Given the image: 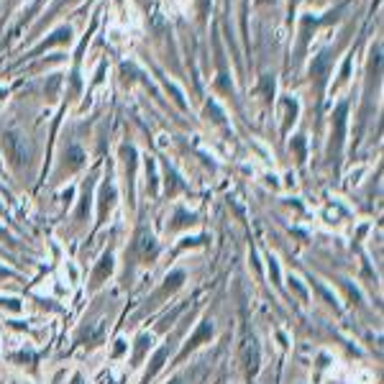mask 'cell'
I'll list each match as a JSON object with an SVG mask.
<instances>
[{
    "label": "cell",
    "instance_id": "1",
    "mask_svg": "<svg viewBox=\"0 0 384 384\" xmlns=\"http://www.w3.org/2000/svg\"><path fill=\"white\" fill-rule=\"evenodd\" d=\"M3 149L8 154V159L16 164V167H23L28 162V151H26V143L21 141L18 133H6L3 136Z\"/></svg>",
    "mask_w": 384,
    "mask_h": 384
},
{
    "label": "cell",
    "instance_id": "2",
    "mask_svg": "<svg viewBox=\"0 0 384 384\" xmlns=\"http://www.w3.org/2000/svg\"><path fill=\"white\" fill-rule=\"evenodd\" d=\"M210 338H213V323H210V320H203V323L198 325L195 335H192V338H189V341L184 343L182 354L177 356V364H179V361H184V359H187V356H189L192 351L198 349V346H203V343H205V341H210Z\"/></svg>",
    "mask_w": 384,
    "mask_h": 384
},
{
    "label": "cell",
    "instance_id": "3",
    "mask_svg": "<svg viewBox=\"0 0 384 384\" xmlns=\"http://www.w3.org/2000/svg\"><path fill=\"white\" fill-rule=\"evenodd\" d=\"M110 274H113V254H103V259L98 261V269L92 272V287H100Z\"/></svg>",
    "mask_w": 384,
    "mask_h": 384
},
{
    "label": "cell",
    "instance_id": "4",
    "mask_svg": "<svg viewBox=\"0 0 384 384\" xmlns=\"http://www.w3.org/2000/svg\"><path fill=\"white\" fill-rule=\"evenodd\" d=\"M113 205H115V187H113V182H105L100 187V223L108 218Z\"/></svg>",
    "mask_w": 384,
    "mask_h": 384
},
{
    "label": "cell",
    "instance_id": "5",
    "mask_svg": "<svg viewBox=\"0 0 384 384\" xmlns=\"http://www.w3.org/2000/svg\"><path fill=\"white\" fill-rule=\"evenodd\" d=\"M136 249H138L141 259H154V256L159 254V246H157V241H154V236H149V233H141V236H138V241H136Z\"/></svg>",
    "mask_w": 384,
    "mask_h": 384
},
{
    "label": "cell",
    "instance_id": "6",
    "mask_svg": "<svg viewBox=\"0 0 384 384\" xmlns=\"http://www.w3.org/2000/svg\"><path fill=\"white\" fill-rule=\"evenodd\" d=\"M69 36H72V31L67 28V26H62V28H57L49 38H46V41L41 44V46H36L33 49V54H41L44 49H49V46H54V44H64V41H69Z\"/></svg>",
    "mask_w": 384,
    "mask_h": 384
},
{
    "label": "cell",
    "instance_id": "7",
    "mask_svg": "<svg viewBox=\"0 0 384 384\" xmlns=\"http://www.w3.org/2000/svg\"><path fill=\"white\" fill-rule=\"evenodd\" d=\"M167 356H169V349H167V346H164V349H159L157 354H154V359L149 361L151 366H149V369H146V374H143V384H149V379H151V376H157V371L164 366Z\"/></svg>",
    "mask_w": 384,
    "mask_h": 384
},
{
    "label": "cell",
    "instance_id": "8",
    "mask_svg": "<svg viewBox=\"0 0 384 384\" xmlns=\"http://www.w3.org/2000/svg\"><path fill=\"white\" fill-rule=\"evenodd\" d=\"M151 343H154V338H151V333H141L138 338H136V354H133V366H138V361L146 356V351L151 349Z\"/></svg>",
    "mask_w": 384,
    "mask_h": 384
},
{
    "label": "cell",
    "instance_id": "9",
    "mask_svg": "<svg viewBox=\"0 0 384 384\" xmlns=\"http://www.w3.org/2000/svg\"><path fill=\"white\" fill-rule=\"evenodd\" d=\"M310 74L315 77V80L323 85V80H325V74H328V54H320L315 62H313V67H310Z\"/></svg>",
    "mask_w": 384,
    "mask_h": 384
},
{
    "label": "cell",
    "instance_id": "10",
    "mask_svg": "<svg viewBox=\"0 0 384 384\" xmlns=\"http://www.w3.org/2000/svg\"><path fill=\"white\" fill-rule=\"evenodd\" d=\"M182 282H184V272H179V269H177V272L167 274V279H164V287H162V292H159V295H169V292H174V290H177Z\"/></svg>",
    "mask_w": 384,
    "mask_h": 384
},
{
    "label": "cell",
    "instance_id": "11",
    "mask_svg": "<svg viewBox=\"0 0 384 384\" xmlns=\"http://www.w3.org/2000/svg\"><path fill=\"white\" fill-rule=\"evenodd\" d=\"M64 159L69 162V167H72V169H77V167H82L85 154H82V149H80V146H69V149H67V154H64Z\"/></svg>",
    "mask_w": 384,
    "mask_h": 384
},
{
    "label": "cell",
    "instance_id": "12",
    "mask_svg": "<svg viewBox=\"0 0 384 384\" xmlns=\"http://www.w3.org/2000/svg\"><path fill=\"white\" fill-rule=\"evenodd\" d=\"M246 366H249V371H251V374H256V371H259V349H256V346H251L249 354H246Z\"/></svg>",
    "mask_w": 384,
    "mask_h": 384
},
{
    "label": "cell",
    "instance_id": "13",
    "mask_svg": "<svg viewBox=\"0 0 384 384\" xmlns=\"http://www.w3.org/2000/svg\"><path fill=\"white\" fill-rule=\"evenodd\" d=\"M284 110H287V115H284V128H290V123H295V118H297V103H295V100H284Z\"/></svg>",
    "mask_w": 384,
    "mask_h": 384
},
{
    "label": "cell",
    "instance_id": "14",
    "mask_svg": "<svg viewBox=\"0 0 384 384\" xmlns=\"http://www.w3.org/2000/svg\"><path fill=\"white\" fill-rule=\"evenodd\" d=\"M287 282H290V290H295V292H297V297H300L302 302H307V290L300 284V279H297V277H290Z\"/></svg>",
    "mask_w": 384,
    "mask_h": 384
},
{
    "label": "cell",
    "instance_id": "15",
    "mask_svg": "<svg viewBox=\"0 0 384 384\" xmlns=\"http://www.w3.org/2000/svg\"><path fill=\"white\" fill-rule=\"evenodd\" d=\"M269 274H272V282H274V284H279V264H277L274 256H269Z\"/></svg>",
    "mask_w": 384,
    "mask_h": 384
},
{
    "label": "cell",
    "instance_id": "16",
    "mask_svg": "<svg viewBox=\"0 0 384 384\" xmlns=\"http://www.w3.org/2000/svg\"><path fill=\"white\" fill-rule=\"evenodd\" d=\"M292 149L297 151V159L302 162V159H305V138H302V136H297V138H292Z\"/></svg>",
    "mask_w": 384,
    "mask_h": 384
},
{
    "label": "cell",
    "instance_id": "17",
    "mask_svg": "<svg viewBox=\"0 0 384 384\" xmlns=\"http://www.w3.org/2000/svg\"><path fill=\"white\" fill-rule=\"evenodd\" d=\"M192 220H195V215H187L184 210H179V213H177V220L172 223V228H179V225H187V223H192Z\"/></svg>",
    "mask_w": 384,
    "mask_h": 384
},
{
    "label": "cell",
    "instance_id": "18",
    "mask_svg": "<svg viewBox=\"0 0 384 384\" xmlns=\"http://www.w3.org/2000/svg\"><path fill=\"white\" fill-rule=\"evenodd\" d=\"M318 290H320V295L325 297V302H328L330 307H335V310H338V302H335V297H333V295H330V292H328V290H325L323 284H318Z\"/></svg>",
    "mask_w": 384,
    "mask_h": 384
},
{
    "label": "cell",
    "instance_id": "19",
    "mask_svg": "<svg viewBox=\"0 0 384 384\" xmlns=\"http://www.w3.org/2000/svg\"><path fill=\"white\" fill-rule=\"evenodd\" d=\"M126 354V341H115V349H113V356H123Z\"/></svg>",
    "mask_w": 384,
    "mask_h": 384
},
{
    "label": "cell",
    "instance_id": "20",
    "mask_svg": "<svg viewBox=\"0 0 384 384\" xmlns=\"http://www.w3.org/2000/svg\"><path fill=\"white\" fill-rule=\"evenodd\" d=\"M0 305H3V307H11V310H21L18 300H0Z\"/></svg>",
    "mask_w": 384,
    "mask_h": 384
},
{
    "label": "cell",
    "instance_id": "21",
    "mask_svg": "<svg viewBox=\"0 0 384 384\" xmlns=\"http://www.w3.org/2000/svg\"><path fill=\"white\" fill-rule=\"evenodd\" d=\"M264 90H266V92H274V82H272V77H264Z\"/></svg>",
    "mask_w": 384,
    "mask_h": 384
},
{
    "label": "cell",
    "instance_id": "22",
    "mask_svg": "<svg viewBox=\"0 0 384 384\" xmlns=\"http://www.w3.org/2000/svg\"><path fill=\"white\" fill-rule=\"evenodd\" d=\"M169 384H182V381H179V379H172V381H169Z\"/></svg>",
    "mask_w": 384,
    "mask_h": 384
},
{
    "label": "cell",
    "instance_id": "23",
    "mask_svg": "<svg viewBox=\"0 0 384 384\" xmlns=\"http://www.w3.org/2000/svg\"><path fill=\"white\" fill-rule=\"evenodd\" d=\"M0 210H3V205H0Z\"/></svg>",
    "mask_w": 384,
    "mask_h": 384
}]
</instances>
